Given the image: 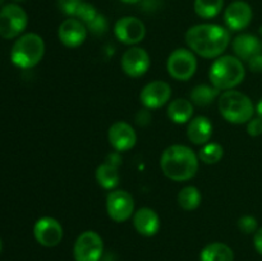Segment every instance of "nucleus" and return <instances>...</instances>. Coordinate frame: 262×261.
<instances>
[{"instance_id":"423d86ee","label":"nucleus","mask_w":262,"mask_h":261,"mask_svg":"<svg viewBox=\"0 0 262 261\" xmlns=\"http://www.w3.org/2000/svg\"><path fill=\"white\" fill-rule=\"evenodd\" d=\"M28 23L27 13L17 4H7L0 9V36L14 38L26 30Z\"/></svg>"},{"instance_id":"393cba45","label":"nucleus","mask_w":262,"mask_h":261,"mask_svg":"<svg viewBox=\"0 0 262 261\" xmlns=\"http://www.w3.org/2000/svg\"><path fill=\"white\" fill-rule=\"evenodd\" d=\"M224 7V0H194V12L204 19L216 17Z\"/></svg>"},{"instance_id":"cd10ccee","label":"nucleus","mask_w":262,"mask_h":261,"mask_svg":"<svg viewBox=\"0 0 262 261\" xmlns=\"http://www.w3.org/2000/svg\"><path fill=\"white\" fill-rule=\"evenodd\" d=\"M238 228L242 233L245 234H252V233H256L258 229V223L257 219L251 215H245V216L241 217L238 220Z\"/></svg>"},{"instance_id":"aec40b11","label":"nucleus","mask_w":262,"mask_h":261,"mask_svg":"<svg viewBox=\"0 0 262 261\" xmlns=\"http://www.w3.org/2000/svg\"><path fill=\"white\" fill-rule=\"evenodd\" d=\"M187 136L194 145H206L212 136V123L202 115L193 118L187 128Z\"/></svg>"},{"instance_id":"0eeeda50","label":"nucleus","mask_w":262,"mask_h":261,"mask_svg":"<svg viewBox=\"0 0 262 261\" xmlns=\"http://www.w3.org/2000/svg\"><path fill=\"white\" fill-rule=\"evenodd\" d=\"M166 68L170 77L177 81H188L196 73L197 59L193 51L177 49L169 55Z\"/></svg>"},{"instance_id":"f8f14e48","label":"nucleus","mask_w":262,"mask_h":261,"mask_svg":"<svg viewBox=\"0 0 262 261\" xmlns=\"http://www.w3.org/2000/svg\"><path fill=\"white\" fill-rule=\"evenodd\" d=\"M151 66L150 55L147 51L138 46L128 49L122 56V69L127 76L138 78L148 71Z\"/></svg>"},{"instance_id":"ddd939ff","label":"nucleus","mask_w":262,"mask_h":261,"mask_svg":"<svg viewBox=\"0 0 262 261\" xmlns=\"http://www.w3.org/2000/svg\"><path fill=\"white\" fill-rule=\"evenodd\" d=\"M170 84L164 81H152L146 84L140 95V100L146 109H159L170 100Z\"/></svg>"},{"instance_id":"a878e982","label":"nucleus","mask_w":262,"mask_h":261,"mask_svg":"<svg viewBox=\"0 0 262 261\" xmlns=\"http://www.w3.org/2000/svg\"><path fill=\"white\" fill-rule=\"evenodd\" d=\"M224 156V148L222 145L216 142L206 143L204 147L200 150L199 158L201 159V161H204L205 164H216L222 160V158Z\"/></svg>"},{"instance_id":"2eb2a0df","label":"nucleus","mask_w":262,"mask_h":261,"mask_svg":"<svg viewBox=\"0 0 262 261\" xmlns=\"http://www.w3.org/2000/svg\"><path fill=\"white\" fill-rule=\"evenodd\" d=\"M58 36L67 48H78L87 38V27L77 18H68L59 26Z\"/></svg>"},{"instance_id":"4c0bfd02","label":"nucleus","mask_w":262,"mask_h":261,"mask_svg":"<svg viewBox=\"0 0 262 261\" xmlns=\"http://www.w3.org/2000/svg\"><path fill=\"white\" fill-rule=\"evenodd\" d=\"M260 33L262 35V26H261V28H260Z\"/></svg>"},{"instance_id":"72a5a7b5","label":"nucleus","mask_w":262,"mask_h":261,"mask_svg":"<svg viewBox=\"0 0 262 261\" xmlns=\"http://www.w3.org/2000/svg\"><path fill=\"white\" fill-rule=\"evenodd\" d=\"M142 119H146L147 122H150V113L147 112V110H141L140 113L137 114V117H136V122H137V124H142Z\"/></svg>"},{"instance_id":"6ab92c4d","label":"nucleus","mask_w":262,"mask_h":261,"mask_svg":"<svg viewBox=\"0 0 262 261\" xmlns=\"http://www.w3.org/2000/svg\"><path fill=\"white\" fill-rule=\"evenodd\" d=\"M232 46L235 56L241 60L246 61H248L257 54H261L262 51V42L260 38L250 35V33H243V35L237 36L233 41Z\"/></svg>"},{"instance_id":"9d476101","label":"nucleus","mask_w":262,"mask_h":261,"mask_svg":"<svg viewBox=\"0 0 262 261\" xmlns=\"http://www.w3.org/2000/svg\"><path fill=\"white\" fill-rule=\"evenodd\" d=\"M33 235L43 247H55L63 240V227L54 217H40L33 227Z\"/></svg>"},{"instance_id":"4468645a","label":"nucleus","mask_w":262,"mask_h":261,"mask_svg":"<svg viewBox=\"0 0 262 261\" xmlns=\"http://www.w3.org/2000/svg\"><path fill=\"white\" fill-rule=\"evenodd\" d=\"M252 8L243 0H235L225 8L224 22L227 27L233 31H241L247 27L252 20Z\"/></svg>"},{"instance_id":"a211bd4d","label":"nucleus","mask_w":262,"mask_h":261,"mask_svg":"<svg viewBox=\"0 0 262 261\" xmlns=\"http://www.w3.org/2000/svg\"><path fill=\"white\" fill-rule=\"evenodd\" d=\"M133 225L141 235L152 237L160 229V219L155 210L142 207L133 214Z\"/></svg>"},{"instance_id":"c756f323","label":"nucleus","mask_w":262,"mask_h":261,"mask_svg":"<svg viewBox=\"0 0 262 261\" xmlns=\"http://www.w3.org/2000/svg\"><path fill=\"white\" fill-rule=\"evenodd\" d=\"M86 27H87V30L91 31L94 35H102V33L106 32L107 22H106V19H105L104 15L97 14V17L95 18L91 23H89Z\"/></svg>"},{"instance_id":"5701e85b","label":"nucleus","mask_w":262,"mask_h":261,"mask_svg":"<svg viewBox=\"0 0 262 261\" xmlns=\"http://www.w3.org/2000/svg\"><path fill=\"white\" fill-rule=\"evenodd\" d=\"M220 96V90L209 84H199L191 92V102L197 106H209Z\"/></svg>"},{"instance_id":"58836bf2","label":"nucleus","mask_w":262,"mask_h":261,"mask_svg":"<svg viewBox=\"0 0 262 261\" xmlns=\"http://www.w3.org/2000/svg\"><path fill=\"white\" fill-rule=\"evenodd\" d=\"M3 2H4V0H0V5H2V4H3Z\"/></svg>"},{"instance_id":"ea45409f","label":"nucleus","mask_w":262,"mask_h":261,"mask_svg":"<svg viewBox=\"0 0 262 261\" xmlns=\"http://www.w3.org/2000/svg\"><path fill=\"white\" fill-rule=\"evenodd\" d=\"M15 2H25V0H15Z\"/></svg>"},{"instance_id":"c9c22d12","label":"nucleus","mask_w":262,"mask_h":261,"mask_svg":"<svg viewBox=\"0 0 262 261\" xmlns=\"http://www.w3.org/2000/svg\"><path fill=\"white\" fill-rule=\"evenodd\" d=\"M122 2H124V3H128V4H135V3H138V2H141V0H122Z\"/></svg>"},{"instance_id":"20e7f679","label":"nucleus","mask_w":262,"mask_h":261,"mask_svg":"<svg viewBox=\"0 0 262 261\" xmlns=\"http://www.w3.org/2000/svg\"><path fill=\"white\" fill-rule=\"evenodd\" d=\"M219 112L232 124H245L253 118L255 106L247 95L237 90H228L219 96Z\"/></svg>"},{"instance_id":"9b49d317","label":"nucleus","mask_w":262,"mask_h":261,"mask_svg":"<svg viewBox=\"0 0 262 261\" xmlns=\"http://www.w3.org/2000/svg\"><path fill=\"white\" fill-rule=\"evenodd\" d=\"M115 37L125 45H136L146 36V27L141 19L136 17H123L114 26Z\"/></svg>"},{"instance_id":"6e6552de","label":"nucleus","mask_w":262,"mask_h":261,"mask_svg":"<svg viewBox=\"0 0 262 261\" xmlns=\"http://www.w3.org/2000/svg\"><path fill=\"white\" fill-rule=\"evenodd\" d=\"M104 251L102 238L94 230H86L74 242L73 255L76 261H99Z\"/></svg>"},{"instance_id":"bb28decb","label":"nucleus","mask_w":262,"mask_h":261,"mask_svg":"<svg viewBox=\"0 0 262 261\" xmlns=\"http://www.w3.org/2000/svg\"><path fill=\"white\" fill-rule=\"evenodd\" d=\"M97 14H99V13L96 12V9H95L91 4H89V3H82L81 7L78 8V10H77L74 17L87 26L97 17Z\"/></svg>"},{"instance_id":"dca6fc26","label":"nucleus","mask_w":262,"mask_h":261,"mask_svg":"<svg viewBox=\"0 0 262 261\" xmlns=\"http://www.w3.org/2000/svg\"><path fill=\"white\" fill-rule=\"evenodd\" d=\"M107 138H109L112 147L118 153L130 150L135 147L136 142H137V135H136L135 129L132 128V125L125 122L114 123L109 128Z\"/></svg>"},{"instance_id":"c85d7f7f","label":"nucleus","mask_w":262,"mask_h":261,"mask_svg":"<svg viewBox=\"0 0 262 261\" xmlns=\"http://www.w3.org/2000/svg\"><path fill=\"white\" fill-rule=\"evenodd\" d=\"M82 0H58L59 9L64 13L66 15H71L74 17L78 10V8L81 7Z\"/></svg>"},{"instance_id":"f257e3e1","label":"nucleus","mask_w":262,"mask_h":261,"mask_svg":"<svg viewBox=\"0 0 262 261\" xmlns=\"http://www.w3.org/2000/svg\"><path fill=\"white\" fill-rule=\"evenodd\" d=\"M186 42L191 51L204 58H219L230 42V35L224 27L217 25H196L188 28Z\"/></svg>"},{"instance_id":"f03ea898","label":"nucleus","mask_w":262,"mask_h":261,"mask_svg":"<svg viewBox=\"0 0 262 261\" xmlns=\"http://www.w3.org/2000/svg\"><path fill=\"white\" fill-rule=\"evenodd\" d=\"M160 166L163 173L171 181H189L199 170V158L188 146L173 145L161 155Z\"/></svg>"},{"instance_id":"39448f33","label":"nucleus","mask_w":262,"mask_h":261,"mask_svg":"<svg viewBox=\"0 0 262 261\" xmlns=\"http://www.w3.org/2000/svg\"><path fill=\"white\" fill-rule=\"evenodd\" d=\"M45 54V42L37 33H26L13 45L10 59L18 68L28 69L37 66Z\"/></svg>"},{"instance_id":"f3484780","label":"nucleus","mask_w":262,"mask_h":261,"mask_svg":"<svg viewBox=\"0 0 262 261\" xmlns=\"http://www.w3.org/2000/svg\"><path fill=\"white\" fill-rule=\"evenodd\" d=\"M120 156L119 154L114 153L110 154L106 160L97 166L96 169V181L102 188L113 189L119 184L120 176L118 168L120 165Z\"/></svg>"},{"instance_id":"1a4fd4ad","label":"nucleus","mask_w":262,"mask_h":261,"mask_svg":"<svg viewBox=\"0 0 262 261\" xmlns=\"http://www.w3.org/2000/svg\"><path fill=\"white\" fill-rule=\"evenodd\" d=\"M107 215L115 223L127 222L135 214V201L132 194L124 189L112 191L106 197Z\"/></svg>"},{"instance_id":"4be33fe9","label":"nucleus","mask_w":262,"mask_h":261,"mask_svg":"<svg viewBox=\"0 0 262 261\" xmlns=\"http://www.w3.org/2000/svg\"><path fill=\"white\" fill-rule=\"evenodd\" d=\"M193 115V104L186 99H176L169 104L168 117L177 124H184L192 119Z\"/></svg>"},{"instance_id":"7c9ffc66","label":"nucleus","mask_w":262,"mask_h":261,"mask_svg":"<svg viewBox=\"0 0 262 261\" xmlns=\"http://www.w3.org/2000/svg\"><path fill=\"white\" fill-rule=\"evenodd\" d=\"M247 133L252 137H257L262 135V118H252L247 123Z\"/></svg>"},{"instance_id":"473e14b6","label":"nucleus","mask_w":262,"mask_h":261,"mask_svg":"<svg viewBox=\"0 0 262 261\" xmlns=\"http://www.w3.org/2000/svg\"><path fill=\"white\" fill-rule=\"evenodd\" d=\"M253 245H255L256 251L262 256V228L257 229L255 233V238H253Z\"/></svg>"},{"instance_id":"7ed1b4c3","label":"nucleus","mask_w":262,"mask_h":261,"mask_svg":"<svg viewBox=\"0 0 262 261\" xmlns=\"http://www.w3.org/2000/svg\"><path fill=\"white\" fill-rule=\"evenodd\" d=\"M246 71L242 60L237 56H219L210 68V81L217 90H232L242 83Z\"/></svg>"},{"instance_id":"b1692460","label":"nucleus","mask_w":262,"mask_h":261,"mask_svg":"<svg viewBox=\"0 0 262 261\" xmlns=\"http://www.w3.org/2000/svg\"><path fill=\"white\" fill-rule=\"evenodd\" d=\"M202 201V194L199 188L194 186H187L182 188L178 193V204L179 206L187 211L197 209Z\"/></svg>"},{"instance_id":"f704fd0d","label":"nucleus","mask_w":262,"mask_h":261,"mask_svg":"<svg viewBox=\"0 0 262 261\" xmlns=\"http://www.w3.org/2000/svg\"><path fill=\"white\" fill-rule=\"evenodd\" d=\"M256 112H257V115L260 118H262V99L258 101L257 106H256Z\"/></svg>"},{"instance_id":"e433bc0d","label":"nucleus","mask_w":262,"mask_h":261,"mask_svg":"<svg viewBox=\"0 0 262 261\" xmlns=\"http://www.w3.org/2000/svg\"><path fill=\"white\" fill-rule=\"evenodd\" d=\"M0 251H2V241H0Z\"/></svg>"},{"instance_id":"2f4dec72","label":"nucleus","mask_w":262,"mask_h":261,"mask_svg":"<svg viewBox=\"0 0 262 261\" xmlns=\"http://www.w3.org/2000/svg\"><path fill=\"white\" fill-rule=\"evenodd\" d=\"M248 67L255 73H262V54H257L248 60Z\"/></svg>"},{"instance_id":"412c9836","label":"nucleus","mask_w":262,"mask_h":261,"mask_svg":"<svg viewBox=\"0 0 262 261\" xmlns=\"http://www.w3.org/2000/svg\"><path fill=\"white\" fill-rule=\"evenodd\" d=\"M200 261H234V252L225 243L212 242L201 251Z\"/></svg>"}]
</instances>
